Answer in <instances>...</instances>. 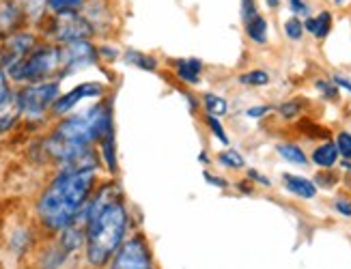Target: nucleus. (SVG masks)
Instances as JSON below:
<instances>
[{
  "label": "nucleus",
  "mask_w": 351,
  "mask_h": 269,
  "mask_svg": "<svg viewBox=\"0 0 351 269\" xmlns=\"http://www.w3.org/2000/svg\"><path fill=\"white\" fill-rule=\"evenodd\" d=\"M99 166L101 157L97 149L58 164L56 175L35 201V218L43 233L58 237L80 218L99 185Z\"/></svg>",
  "instance_id": "nucleus-1"
},
{
  "label": "nucleus",
  "mask_w": 351,
  "mask_h": 269,
  "mask_svg": "<svg viewBox=\"0 0 351 269\" xmlns=\"http://www.w3.org/2000/svg\"><path fill=\"white\" fill-rule=\"evenodd\" d=\"M84 222V261L90 269H106L114 259L119 248L132 235V218L121 188L114 181L97 185L93 196L80 214Z\"/></svg>",
  "instance_id": "nucleus-2"
},
{
  "label": "nucleus",
  "mask_w": 351,
  "mask_h": 269,
  "mask_svg": "<svg viewBox=\"0 0 351 269\" xmlns=\"http://www.w3.org/2000/svg\"><path fill=\"white\" fill-rule=\"evenodd\" d=\"M112 106L108 99H99L93 106L84 108L78 114H67L58 118L43 140V151L56 164H65L90 151L108 131H112Z\"/></svg>",
  "instance_id": "nucleus-3"
},
{
  "label": "nucleus",
  "mask_w": 351,
  "mask_h": 269,
  "mask_svg": "<svg viewBox=\"0 0 351 269\" xmlns=\"http://www.w3.org/2000/svg\"><path fill=\"white\" fill-rule=\"evenodd\" d=\"M11 82L26 86L48 80H58L60 76V46L52 41H41L24 61L7 71Z\"/></svg>",
  "instance_id": "nucleus-4"
},
{
  "label": "nucleus",
  "mask_w": 351,
  "mask_h": 269,
  "mask_svg": "<svg viewBox=\"0 0 351 269\" xmlns=\"http://www.w3.org/2000/svg\"><path fill=\"white\" fill-rule=\"evenodd\" d=\"M20 103H22V118L33 125L43 123L48 114H52V108L56 99L63 95L60 93V82L48 80L39 84H26L20 86Z\"/></svg>",
  "instance_id": "nucleus-5"
},
{
  "label": "nucleus",
  "mask_w": 351,
  "mask_h": 269,
  "mask_svg": "<svg viewBox=\"0 0 351 269\" xmlns=\"http://www.w3.org/2000/svg\"><path fill=\"white\" fill-rule=\"evenodd\" d=\"M39 33L45 41L65 46L73 41H84L95 35V28L82 13H65V16H48L39 24Z\"/></svg>",
  "instance_id": "nucleus-6"
},
{
  "label": "nucleus",
  "mask_w": 351,
  "mask_h": 269,
  "mask_svg": "<svg viewBox=\"0 0 351 269\" xmlns=\"http://www.w3.org/2000/svg\"><path fill=\"white\" fill-rule=\"evenodd\" d=\"M106 269H158L154 250L145 233H132Z\"/></svg>",
  "instance_id": "nucleus-7"
},
{
  "label": "nucleus",
  "mask_w": 351,
  "mask_h": 269,
  "mask_svg": "<svg viewBox=\"0 0 351 269\" xmlns=\"http://www.w3.org/2000/svg\"><path fill=\"white\" fill-rule=\"evenodd\" d=\"M99 61V52L97 46L90 43V39L84 41H73V43H65L60 46V78H67L78 73L82 69L93 67Z\"/></svg>",
  "instance_id": "nucleus-8"
},
{
  "label": "nucleus",
  "mask_w": 351,
  "mask_h": 269,
  "mask_svg": "<svg viewBox=\"0 0 351 269\" xmlns=\"http://www.w3.org/2000/svg\"><path fill=\"white\" fill-rule=\"evenodd\" d=\"M39 43H41L39 35L35 31H28V28L15 33L9 39H5L3 46H0V67H3L5 71H9L20 61H24V58L39 46Z\"/></svg>",
  "instance_id": "nucleus-9"
},
{
  "label": "nucleus",
  "mask_w": 351,
  "mask_h": 269,
  "mask_svg": "<svg viewBox=\"0 0 351 269\" xmlns=\"http://www.w3.org/2000/svg\"><path fill=\"white\" fill-rule=\"evenodd\" d=\"M106 91H108V86L106 84H101V82H82V84H78V86H73L71 91H67V93H63L58 99H56V103H54V108H52V116H56V118H63V116H67L75 106H78L80 101H84V99H90V97H104L106 95Z\"/></svg>",
  "instance_id": "nucleus-10"
},
{
  "label": "nucleus",
  "mask_w": 351,
  "mask_h": 269,
  "mask_svg": "<svg viewBox=\"0 0 351 269\" xmlns=\"http://www.w3.org/2000/svg\"><path fill=\"white\" fill-rule=\"evenodd\" d=\"M28 24L20 0H0V41L24 31Z\"/></svg>",
  "instance_id": "nucleus-11"
},
{
  "label": "nucleus",
  "mask_w": 351,
  "mask_h": 269,
  "mask_svg": "<svg viewBox=\"0 0 351 269\" xmlns=\"http://www.w3.org/2000/svg\"><path fill=\"white\" fill-rule=\"evenodd\" d=\"M22 118L20 91L11 88V93L0 101V133H9Z\"/></svg>",
  "instance_id": "nucleus-12"
},
{
  "label": "nucleus",
  "mask_w": 351,
  "mask_h": 269,
  "mask_svg": "<svg viewBox=\"0 0 351 269\" xmlns=\"http://www.w3.org/2000/svg\"><path fill=\"white\" fill-rule=\"evenodd\" d=\"M282 185L289 194H293V196H298L302 201H313L319 192V188L315 185L313 179L302 177V175H293V172L282 175Z\"/></svg>",
  "instance_id": "nucleus-13"
},
{
  "label": "nucleus",
  "mask_w": 351,
  "mask_h": 269,
  "mask_svg": "<svg viewBox=\"0 0 351 269\" xmlns=\"http://www.w3.org/2000/svg\"><path fill=\"white\" fill-rule=\"evenodd\" d=\"M311 162L319 170H334V168H337V164L341 162V155H339V149H337V144H334V140L319 142L313 149Z\"/></svg>",
  "instance_id": "nucleus-14"
},
{
  "label": "nucleus",
  "mask_w": 351,
  "mask_h": 269,
  "mask_svg": "<svg viewBox=\"0 0 351 269\" xmlns=\"http://www.w3.org/2000/svg\"><path fill=\"white\" fill-rule=\"evenodd\" d=\"M173 69H175V76L179 82L196 86L201 82V73H203L205 65L201 58H179V61H173Z\"/></svg>",
  "instance_id": "nucleus-15"
},
{
  "label": "nucleus",
  "mask_w": 351,
  "mask_h": 269,
  "mask_svg": "<svg viewBox=\"0 0 351 269\" xmlns=\"http://www.w3.org/2000/svg\"><path fill=\"white\" fill-rule=\"evenodd\" d=\"M332 31V13L330 11H322L315 18H306L304 20V33H311L315 39L324 41Z\"/></svg>",
  "instance_id": "nucleus-16"
},
{
  "label": "nucleus",
  "mask_w": 351,
  "mask_h": 269,
  "mask_svg": "<svg viewBox=\"0 0 351 269\" xmlns=\"http://www.w3.org/2000/svg\"><path fill=\"white\" fill-rule=\"evenodd\" d=\"M99 157H101V164L106 168H108L110 175H117L119 166H117V144H114V129L108 131L106 136L101 138L99 142Z\"/></svg>",
  "instance_id": "nucleus-17"
},
{
  "label": "nucleus",
  "mask_w": 351,
  "mask_h": 269,
  "mask_svg": "<svg viewBox=\"0 0 351 269\" xmlns=\"http://www.w3.org/2000/svg\"><path fill=\"white\" fill-rule=\"evenodd\" d=\"M276 153L285 162L293 164V166H308V164H311V157L306 155V151H304L298 142H280L276 146Z\"/></svg>",
  "instance_id": "nucleus-18"
},
{
  "label": "nucleus",
  "mask_w": 351,
  "mask_h": 269,
  "mask_svg": "<svg viewBox=\"0 0 351 269\" xmlns=\"http://www.w3.org/2000/svg\"><path fill=\"white\" fill-rule=\"evenodd\" d=\"M22 11L28 20V24L39 26L45 18H48V0H20Z\"/></svg>",
  "instance_id": "nucleus-19"
},
{
  "label": "nucleus",
  "mask_w": 351,
  "mask_h": 269,
  "mask_svg": "<svg viewBox=\"0 0 351 269\" xmlns=\"http://www.w3.org/2000/svg\"><path fill=\"white\" fill-rule=\"evenodd\" d=\"M246 37L256 43V46H265L267 43V20L263 16H256L250 22H246Z\"/></svg>",
  "instance_id": "nucleus-20"
},
{
  "label": "nucleus",
  "mask_w": 351,
  "mask_h": 269,
  "mask_svg": "<svg viewBox=\"0 0 351 269\" xmlns=\"http://www.w3.org/2000/svg\"><path fill=\"white\" fill-rule=\"evenodd\" d=\"M125 58V63L128 65H134V67H138V69H145V71H158L160 63H158V58L156 56H149L145 52H138V50H128L123 54Z\"/></svg>",
  "instance_id": "nucleus-21"
},
{
  "label": "nucleus",
  "mask_w": 351,
  "mask_h": 269,
  "mask_svg": "<svg viewBox=\"0 0 351 269\" xmlns=\"http://www.w3.org/2000/svg\"><path fill=\"white\" fill-rule=\"evenodd\" d=\"M203 108H205V114L216 116V118H222V116L228 112V101H226L222 95L205 93V95H203Z\"/></svg>",
  "instance_id": "nucleus-22"
},
{
  "label": "nucleus",
  "mask_w": 351,
  "mask_h": 269,
  "mask_svg": "<svg viewBox=\"0 0 351 269\" xmlns=\"http://www.w3.org/2000/svg\"><path fill=\"white\" fill-rule=\"evenodd\" d=\"M86 7V0H48V9L52 16H65V13H80Z\"/></svg>",
  "instance_id": "nucleus-23"
},
{
  "label": "nucleus",
  "mask_w": 351,
  "mask_h": 269,
  "mask_svg": "<svg viewBox=\"0 0 351 269\" xmlns=\"http://www.w3.org/2000/svg\"><path fill=\"white\" fill-rule=\"evenodd\" d=\"M218 162H220V166H224L228 170H241L246 166V159H243V155L239 151H235V149H224V151H220Z\"/></svg>",
  "instance_id": "nucleus-24"
},
{
  "label": "nucleus",
  "mask_w": 351,
  "mask_h": 269,
  "mask_svg": "<svg viewBox=\"0 0 351 269\" xmlns=\"http://www.w3.org/2000/svg\"><path fill=\"white\" fill-rule=\"evenodd\" d=\"M237 82L241 86H267L271 82V78L265 69H252V71L241 73V76L237 78Z\"/></svg>",
  "instance_id": "nucleus-25"
},
{
  "label": "nucleus",
  "mask_w": 351,
  "mask_h": 269,
  "mask_svg": "<svg viewBox=\"0 0 351 269\" xmlns=\"http://www.w3.org/2000/svg\"><path fill=\"white\" fill-rule=\"evenodd\" d=\"M334 144L339 149L341 159H351V131L339 129L337 136H334Z\"/></svg>",
  "instance_id": "nucleus-26"
},
{
  "label": "nucleus",
  "mask_w": 351,
  "mask_h": 269,
  "mask_svg": "<svg viewBox=\"0 0 351 269\" xmlns=\"http://www.w3.org/2000/svg\"><path fill=\"white\" fill-rule=\"evenodd\" d=\"M278 114H280V118H285V121H293V118H298L302 114V99H289V101L280 103Z\"/></svg>",
  "instance_id": "nucleus-27"
},
{
  "label": "nucleus",
  "mask_w": 351,
  "mask_h": 269,
  "mask_svg": "<svg viewBox=\"0 0 351 269\" xmlns=\"http://www.w3.org/2000/svg\"><path fill=\"white\" fill-rule=\"evenodd\" d=\"M315 185L317 188H322V190H332L334 185H337L339 181H341V177H339V172H334V170H319L317 175H315Z\"/></svg>",
  "instance_id": "nucleus-28"
},
{
  "label": "nucleus",
  "mask_w": 351,
  "mask_h": 269,
  "mask_svg": "<svg viewBox=\"0 0 351 269\" xmlns=\"http://www.w3.org/2000/svg\"><path fill=\"white\" fill-rule=\"evenodd\" d=\"M285 35L287 39H291V41H300L304 37V22L300 18H289L285 22Z\"/></svg>",
  "instance_id": "nucleus-29"
},
{
  "label": "nucleus",
  "mask_w": 351,
  "mask_h": 269,
  "mask_svg": "<svg viewBox=\"0 0 351 269\" xmlns=\"http://www.w3.org/2000/svg\"><path fill=\"white\" fill-rule=\"evenodd\" d=\"M205 123H207V127H209V131L216 136L222 144H228L231 140H228V136H226V129H224V125L220 123V118H216V116H209V114H205Z\"/></svg>",
  "instance_id": "nucleus-30"
},
{
  "label": "nucleus",
  "mask_w": 351,
  "mask_h": 269,
  "mask_svg": "<svg viewBox=\"0 0 351 269\" xmlns=\"http://www.w3.org/2000/svg\"><path fill=\"white\" fill-rule=\"evenodd\" d=\"M315 86H317V91L322 93L326 99H332V101H337V99H339V86L334 84L332 80L319 78V80H315Z\"/></svg>",
  "instance_id": "nucleus-31"
},
{
  "label": "nucleus",
  "mask_w": 351,
  "mask_h": 269,
  "mask_svg": "<svg viewBox=\"0 0 351 269\" xmlns=\"http://www.w3.org/2000/svg\"><path fill=\"white\" fill-rule=\"evenodd\" d=\"M332 207L341 218H351V198L349 196H337L332 203Z\"/></svg>",
  "instance_id": "nucleus-32"
},
{
  "label": "nucleus",
  "mask_w": 351,
  "mask_h": 269,
  "mask_svg": "<svg viewBox=\"0 0 351 269\" xmlns=\"http://www.w3.org/2000/svg\"><path fill=\"white\" fill-rule=\"evenodd\" d=\"M256 16H258V9H256L254 0H241V20H243V24L250 22Z\"/></svg>",
  "instance_id": "nucleus-33"
},
{
  "label": "nucleus",
  "mask_w": 351,
  "mask_h": 269,
  "mask_svg": "<svg viewBox=\"0 0 351 269\" xmlns=\"http://www.w3.org/2000/svg\"><path fill=\"white\" fill-rule=\"evenodd\" d=\"M289 7H291V13L295 18H300V16L308 18L311 16V7H308V3H304V0H289Z\"/></svg>",
  "instance_id": "nucleus-34"
},
{
  "label": "nucleus",
  "mask_w": 351,
  "mask_h": 269,
  "mask_svg": "<svg viewBox=\"0 0 351 269\" xmlns=\"http://www.w3.org/2000/svg\"><path fill=\"white\" fill-rule=\"evenodd\" d=\"M246 177H248V181H252V183H256V185H261V188H271V179L265 177L263 172H258V170H248Z\"/></svg>",
  "instance_id": "nucleus-35"
},
{
  "label": "nucleus",
  "mask_w": 351,
  "mask_h": 269,
  "mask_svg": "<svg viewBox=\"0 0 351 269\" xmlns=\"http://www.w3.org/2000/svg\"><path fill=\"white\" fill-rule=\"evenodd\" d=\"M203 177H205V181H207L209 185H213V188H220V190H226V188H228V181H226L224 177H220V175H211V172L205 170Z\"/></svg>",
  "instance_id": "nucleus-36"
},
{
  "label": "nucleus",
  "mask_w": 351,
  "mask_h": 269,
  "mask_svg": "<svg viewBox=\"0 0 351 269\" xmlns=\"http://www.w3.org/2000/svg\"><path fill=\"white\" fill-rule=\"evenodd\" d=\"M9 93H11V80L7 76V71L0 67V101H3Z\"/></svg>",
  "instance_id": "nucleus-37"
},
{
  "label": "nucleus",
  "mask_w": 351,
  "mask_h": 269,
  "mask_svg": "<svg viewBox=\"0 0 351 269\" xmlns=\"http://www.w3.org/2000/svg\"><path fill=\"white\" fill-rule=\"evenodd\" d=\"M274 108L271 106H265V103H263V106H250L248 110H246V116L248 118H263L265 114H269Z\"/></svg>",
  "instance_id": "nucleus-38"
},
{
  "label": "nucleus",
  "mask_w": 351,
  "mask_h": 269,
  "mask_svg": "<svg viewBox=\"0 0 351 269\" xmlns=\"http://www.w3.org/2000/svg\"><path fill=\"white\" fill-rule=\"evenodd\" d=\"M334 84H337L339 88H345L347 93H351V80L347 76H343V73H334V76L330 78Z\"/></svg>",
  "instance_id": "nucleus-39"
},
{
  "label": "nucleus",
  "mask_w": 351,
  "mask_h": 269,
  "mask_svg": "<svg viewBox=\"0 0 351 269\" xmlns=\"http://www.w3.org/2000/svg\"><path fill=\"white\" fill-rule=\"evenodd\" d=\"M183 99L188 101V106H190V112H196V108H198V101L194 99V95H190V93H183Z\"/></svg>",
  "instance_id": "nucleus-40"
},
{
  "label": "nucleus",
  "mask_w": 351,
  "mask_h": 269,
  "mask_svg": "<svg viewBox=\"0 0 351 269\" xmlns=\"http://www.w3.org/2000/svg\"><path fill=\"white\" fill-rule=\"evenodd\" d=\"M237 188H239V192H243V194H252V192H254V188L248 185V181H239Z\"/></svg>",
  "instance_id": "nucleus-41"
},
{
  "label": "nucleus",
  "mask_w": 351,
  "mask_h": 269,
  "mask_svg": "<svg viewBox=\"0 0 351 269\" xmlns=\"http://www.w3.org/2000/svg\"><path fill=\"white\" fill-rule=\"evenodd\" d=\"M339 166H341L345 172H351V159H341V162H339Z\"/></svg>",
  "instance_id": "nucleus-42"
},
{
  "label": "nucleus",
  "mask_w": 351,
  "mask_h": 269,
  "mask_svg": "<svg viewBox=\"0 0 351 269\" xmlns=\"http://www.w3.org/2000/svg\"><path fill=\"white\" fill-rule=\"evenodd\" d=\"M198 162H201V164H205V166H207V164H209V155L203 151V153H198Z\"/></svg>",
  "instance_id": "nucleus-43"
},
{
  "label": "nucleus",
  "mask_w": 351,
  "mask_h": 269,
  "mask_svg": "<svg viewBox=\"0 0 351 269\" xmlns=\"http://www.w3.org/2000/svg\"><path fill=\"white\" fill-rule=\"evenodd\" d=\"M265 3H267V5H269L271 9H276V7L280 5V0H265Z\"/></svg>",
  "instance_id": "nucleus-44"
},
{
  "label": "nucleus",
  "mask_w": 351,
  "mask_h": 269,
  "mask_svg": "<svg viewBox=\"0 0 351 269\" xmlns=\"http://www.w3.org/2000/svg\"><path fill=\"white\" fill-rule=\"evenodd\" d=\"M334 3H337V5L341 7V5H345V3H347V0H334Z\"/></svg>",
  "instance_id": "nucleus-45"
}]
</instances>
